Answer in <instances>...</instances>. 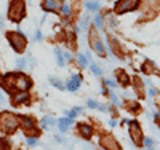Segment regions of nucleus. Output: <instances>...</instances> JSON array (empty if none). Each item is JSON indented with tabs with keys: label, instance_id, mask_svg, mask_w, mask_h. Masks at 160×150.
I'll list each match as a JSON object with an SVG mask.
<instances>
[{
	"label": "nucleus",
	"instance_id": "nucleus-1",
	"mask_svg": "<svg viewBox=\"0 0 160 150\" xmlns=\"http://www.w3.org/2000/svg\"><path fill=\"white\" fill-rule=\"evenodd\" d=\"M24 16H26V3H24V0H13V2L10 3L8 18L13 22H19Z\"/></svg>",
	"mask_w": 160,
	"mask_h": 150
},
{
	"label": "nucleus",
	"instance_id": "nucleus-2",
	"mask_svg": "<svg viewBox=\"0 0 160 150\" xmlns=\"http://www.w3.org/2000/svg\"><path fill=\"white\" fill-rule=\"evenodd\" d=\"M18 128V118L13 115V114H2L0 115V129H2L3 133L10 134V133H15Z\"/></svg>",
	"mask_w": 160,
	"mask_h": 150
},
{
	"label": "nucleus",
	"instance_id": "nucleus-3",
	"mask_svg": "<svg viewBox=\"0 0 160 150\" xmlns=\"http://www.w3.org/2000/svg\"><path fill=\"white\" fill-rule=\"evenodd\" d=\"M7 37H8L10 45L13 46V50H15L16 53H22V51H24L28 40H26V37H24L21 32H8Z\"/></svg>",
	"mask_w": 160,
	"mask_h": 150
},
{
	"label": "nucleus",
	"instance_id": "nucleus-4",
	"mask_svg": "<svg viewBox=\"0 0 160 150\" xmlns=\"http://www.w3.org/2000/svg\"><path fill=\"white\" fill-rule=\"evenodd\" d=\"M139 2H141V0H118V2L115 3V13L122 15V13L136 10L138 5H139Z\"/></svg>",
	"mask_w": 160,
	"mask_h": 150
},
{
	"label": "nucleus",
	"instance_id": "nucleus-5",
	"mask_svg": "<svg viewBox=\"0 0 160 150\" xmlns=\"http://www.w3.org/2000/svg\"><path fill=\"white\" fill-rule=\"evenodd\" d=\"M90 43H91V48L95 50V51L99 54V56H104V54H106L104 45H102V42L99 40L98 32H96L95 29H91V31H90Z\"/></svg>",
	"mask_w": 160,
	"mask_h": 150
},
{
	"label": "nucleus",
	"instance_id": "nucleus-6",
	"mask_svg": "<svg viewBox=\"0 0 160 150\" xmlns=\"http://www.w3.org/2000/svg\"><path fill=\"white\" fill-rule=\"evenodd\" d=\"M130 134L133 138V142L136 145L142 144V131H141V126L138 121H130Z\"/></svg>",
	"mask_w": 160,
	"mask_h": 150
},
{
	"label": "nucleus",
	"instance_id": "nucleus-7",
	"mask_svg": "<svg viewBox=\"0 0 160 150\" xmlns=\"http://www.w3.org/2000/svg\"><path fill=\"white\" fill-rule=\"evenodd\" d=\"M101 145L106 150H120L117 141L112 138V136H104V138H101Z\"/></svg>",
	"mask_w": 160,
	"mask_h": 150
},
{
	"label": "nucleus",
	"instance_id": "nucleus-8",
	"mask_svg": "<svg viewBox=\"0 0 160 150\" xmlns=\"http://www.w3.org/2000/svg\"><path fill=\"white\" fill-rule=\"evenodd\" d=\"M31 85H32L31 78H28V77L22 75V74H18V75H16V90L26 91V90H28Z\"/></svg>",
	"mask_w": 160,
	"mask_h": 150
},
{
	"label": "nucleus",
	"instance_id": "nucleus-9",
	"mask_svg": "<svg viewBox=\"0 0 160 150\" xmlns=\"http://www.w3.org/2000/svg\"><path fill=\"white\" fill-rule=\"evenodd\" d=\"M80 83H82V77H80V75H74V77H71V80L68 81L66 88H68L69 91H77L78 86H80Z\"/></svg>",
	"mask_w": 160,
	"mask_h": 150
},
{
	"label": "nucleus",
	"instance_id": "nucleus-10",
	"mask_svg": "<svg viewBox=\"0 0 160 150\" xmlns=\"http://www.w3.org/2000/svg\"><path fill=\"white\" fill-rule=\"evenodd\" d=\"M78 133L82 134L83 139H90L91 134H93V128L87 123H78Z\"/></svg>",
	"mask_w": 160,
	"mask_h": 150
},
{
	"label": "nucleus",
	"instance_id": "nucleus-11",
	"mask_svg": "<svg viewBox=\"0 0 160 150\" xmlns=\"http://www.w3.org/2000/svg\"><path fill=\"white\" fill-rule=\"evenodd\" d=\"M61 7V0H45L43 10L45 11H55Z\"/></svg>",
	"mask_w": 160,
	"mask_h": 150
},
{
	"label": "nucleus",
	"instance_id": "nucleus-12",
	"mask_svg": "<svg viewBox=\"0 0 160 150\" xmlns=\"http://www.w3.org/2000/svg\"><path fill=\"white\" fill-rule=\"evenodd\" d=\"M115 75H117V78L120 80V83H122L123 86H127V85L130 83V77H128L123 70H115Z\"/></svg>",
	"mask_w": 160,
	"mask_h": 150
},
{
	"label": "nucleus",
	"instance_id": "nucleus-13",
	"mask_svg": "<svg viewBox=\"0 0 160 150\" xmlns=\"http://www.w3.org/2000/svg\"><path fill=\"white\" fill-rule=\"evenodd\" d=\"M72 123V120L71 118H61L59 121H58V125H59V129L64 133V131H68V128H69V125Z\"/></svg>",
	"mask_w": 160,
	"mask_h": 150
},
{
	"label": "nucleus",
	"instance_id": "nucleus-14",
	"mask_svg": "<svg viewBox=\"0 0 160 150\" xmlns=\"http://www.w3.org/2000/svg\"><path fill=\"white\" fill-rule=\"evenodd\" d=\"M142 72L144 74H155V65L152 61H148L144 65H142Z\"/></svg>",
	"mask_w": 160,
	"mask_h": 150
},
{
	"label": "nucleus",
	"instance_id": "nucleus-15",
	"mask_svg": "<svg viewBox=\"0 0 160 150\" xmlns=\"http://www.w3.org/2000/svg\"><path fill=\"white\" fill-rule=\"evenodd\" d=\"M28 99H29V94L28 93H21V94H18V96H15V101H13V104H21V102H28Z\"/></svg>",
	"mask_w": 160,
	"mask_h": 150
},
{
	"label": "nucleus",
	"instance_id": "nucleus-16",
	"mask_svg": "<svg viewBox=\"0 0 160 150\" xmlns=\"http://www.w3.org/2000/svg\"><path fill=\"white\" fill-rule=\"evenodd\" d=\"M53 125H55V118L45 117V118L42 120V126H43V128H50V126H53Z\"/></svg>",
	"mask_w": 160,
	"mask_h": 150
},
{
	"label": "nucleus",
	"instance_id": "nucleus-17",
	"mask_svg": "<svg viewBox=\"0 0 160 150\" xmlns=\"http://www.w3.org/2000/svg\"><path fill=\"white\" fill-rule=\"evenodd\" d=\"M87 8L90 11H98L99 10V3L98 2H87Z\"/></svg>",
	"mask_w": 160,
	"mask_h": 150
},
{
	"label": "nucleus",
	"instance_id": "nucleus-18",
	"mask_svg": "<svg viewBox=\"0 0 160 150\" xmlns=\"http://www.w3.org/2000/svg\"><path fill=\"white\" fill-rule=\"evenodd\" d=\"M50 81H51V85H53V86H56L58 90H62V88H64V85L61 83V81H59L58 78H55V77H51V78H50Z\"/></svg>",
	"mask_w": 160,
	"mask_h": 150
},
{
	"label": "nucleus",
	"instance_id": "nucleus-19",
	"mask_svg": "<svg viewBox=\"0 0 160 150\" xmlns=\"http://www.w3.org/2000/svg\"><path fill=\"white\" fill-rule=\"evenodd\" d=\"M0 148L2 150H10V141L7 138H2V141H0Z\"/></svg>",
	"mask_w": 160,
	"mask_h": 150
},
{
	"label": "nucleus",
	"instance_id": "nucleus-20",
	"mask_svg": "<svg viewBox=\"0 0 160 150\" xmlns=\"http://www.w3.org/2000/svg\"><path fill=\"white\" fill-rule=\"evenodd\" d=\"M55 53H56V56H58V65H64V59H62V53L59 48H55Z\"/></svg>",
	"mask_w": 160,
	"mask_h": 150
},
{
	"label": "nucleus",
	"instance_id": "nucleus-21",
	"mask_svg": "<svg viewBox=\"0 0 160 150\" xmlns=\"http://www.w3.org/2000/svg\"><path fill=\"white\" fill-rule=\"evenodd\" d=\"M19 118L26 123V125H24L26 128H34V121H32V118H28V117H19Z\"/></svg>",
	"mask_w": 160,
	"mask_h": 150
},
{
	"label": "nucleus",
	"instance_id": "nucleus-22",
	"mask_svg": "<svg viewBox=\"0 0 160 150\" xmlns=\"http://www.w3.org/2000/svg\"><path fill=\"white\" fill-rule=\"evenodd\" d=\"M90 70H91L93 74H95V75H102V70L99 69V67H98L96 64H91V65H90Z\"/></svg>",
	"mask_w": 160,
	"mask_h": 150
},
{
	"label": "nucleus",
	"instance_id": "nucleus-23",
	"mask_svg": "<svg viewBox=\"0 0 160 150\" xmlns=\"http://www.w3.org/2000/svg\"><path fill=\"white\" fill-rule=\"evenodd\" d=\"M61 13L64 16H69L71 15V5H62L61 7Z\"/></svg>",
	"mask_w": 160,
	"mask_h": 150
},
{
	"label": "nucleus",
	"instance_id": "nucleus-24",
	"mask_svg": "<svg viewBox=\"0 0 160 150\" xmlns=\"http://www.w3.org/2000/svg\"><path fill=\"white\" fill-rule=\"evenodd\" d=\"M77 59H78V64L82 65V67H85V65H87V58L83 56V54H78V58H77Z\"/></svg>",
	"mask_w": 160,
	"mask_h": 150
},
{
	"label": "nucleus",
	"instance_id": "nucleus-25",
	"mask_svg": "<svg viewBox=\"0 0 160 150\" xmlns=\"http://www.w3.org/2000/svg\"><path fill=\"white\" fill-rule=\"evenodd\" d=\"M80 21H82V22H80V26H82V27H88V16L87 15H83Z\"/></svg>",
	"mask_w": 160,
	"mask_h": 150
},
{
	"label": "nucleus",
	"instance_id": "nucleus-26",
	"mask_svg": "<svg viewBox=\"0 0 160 150\" xmlns=\"http://www.w3.org/2000/svg\"><path fill=\"white\" fill-rule=\"evenodd\" d=\"M95 24H96V27L102 29V18H101V16H96V18H95Z\"/></svg>",
	"mask_w": 160,
	"mask_h": 150
},
{
	"label": "nucleus",
	"instance_id": "nucleus-27",
	"mask_svg": "<svg viewBox=\"0 0 160 150\" xmlns=\"http://www.w3.org/2000/svg\"><path fill=\"white\" fill-rule=\"evenodd\" d=\"M88 107H91V109H98L99 104H98L96 101H91V99H90V101H88Z\"/></svg>",
	"mask_w": 160,
	"mask_h": 150
},
{
	"label": "nucleus",
	"instance_id": "nucleus-28",
	"mask_svg": "<svg viewBox=\"0 0 160 150\" xmlns=\"http://www.w3.org/2000/svg\"><path fill=\"white\" fill-rule=\"evenodd\" d=\"M62 59H66V61H71V59H72V54L66 51V53H64V56H62Z\"/></svg>",
	"mask_w": 160,
	"mask_h": 150
},
{
	"label": "nucleus",
	"instance_id": "nucleus-29",
	"mask_svg": "<svg viewBox=\"0 0 160 150\" xmlns=\"http://www.w3.org/2000/svg\"><path fill=\"white\" fill-rule=\"evenodd\" d=\"M104 85H109V86H112V88L115 86V83H114L112 80H104Z\"/></svg>",
	"mask_w": 160,
	"mask_h": 150
},
{
	"label": "nucleus",
	"instance_id": "nucleus-30",
	"mask_svg": "<svg viewBox=\"0 0 160 150\" xmlns=\"http://www.w3.org/2000/svg\"><path fill=\"white\" fill-rule=\"evenodd\" d=\"M18 65L21 67V69H22V67L26 65V62H24V59H18Z\"/></svg>",
	"mask_w": 160,
	"mask_h": 150
},
{
	"label": "nucleus",
	"instance_id": "nucleus-31",
	"mask_svg": "<svg viewBox=\"0 0 160 150\" xmlns=\"http://www.w3.org/2000/svg\"><path fill=\"white\" fill-rule=\"evenodd\" d=\"M28 144L29 145H35L37 144V139H28Z\"/></svg>",
	"mask_w": 160,
	"mask_h": 150
},
{
	"label": "nucleus",
	"instance_id": "nucleus-32",
	"mask_svg": "<svg viewBox=\"0 0 160 150\" xmlns=\"http://www.w3.org/2000/svg\"><path fill=\"white\" fill-rule=\"evenodd\" d=\"M144 144H146V145H152L154 142H152V139H146V141H144Z\"/></svg>",
	"mask_w": 160,
	"mask_h": 150
},
{
	"label": "nucleus",
	"instance_id": "nucleus-33",
	"mask_svg": "<svg viewBox=\"0 0 160 150\" xmlns=\"http://www.w3.org/2000/svg\"><path fill=\"white\" fill-rule=\"evenodd\" d=\"M35 38H37V40L42 38V34H40V31H37V32H35Z\"/></svg>",
	"mask_w": 160,
	"mask_h": 150
},
{
	"label": "nucleus",
	"instance_id": "nucleus-34",
	"mask_svg": "<svg viewBox=\"0 0 160 150\" xmlns=\"http://www.w3.org/2000/svg\"><path fill=\"white\" fill-rule=\"evenodd\" d=\"M111 98H112V102H114V104H118V99L115 98V94H112V96H111Z\"/></svg>",
	"mask_w": 160,
	"mask_h": 150
},
{
	"label": "nucleus",
	"instance_id": "nucleus-35",
	"mask_svg": "<svg viewBox=\"0 0 160 150\" xmlns=\"http://www.w3.org/2000/svg\"><path fill=\"white\" fill-rule=\"evenodd\" d=\"M0 29H3V18L0 16Z\"/></svg>",
	"mask_w": 160,
	"mask_h": 150
},
{
	"label": "nucleus",
	"instance_id": "nucleus-36",
	"mask_svg": "<svg viewBox=\"0 0 160 150\" xmlns=\"http://www.w3.org/2000/svg\"><path fill=\"white\" fill-rule=\"evenodd\" d=\"M0 101H2V94H0Z\"/></svg>",
	"mask_w": 160,
	"mask_h": 150
},
{
	"label": "nucleus",
	"instance_id": "nucleus-37",
	"mask_svg": "<svg viewBox=\"0 0 160 150\" xmlns=\"http://www.w3.org/2000/svg\"><path fill=\"white\" fill-rule=\"evenodd\" d=\"M0 81H2V77H0Z\"/></svg>",
	"mask_w": 160,
	"mask_h": 150
}]
</instances>
